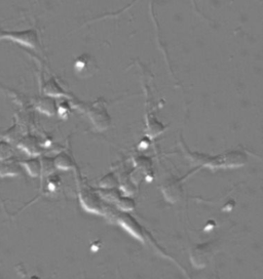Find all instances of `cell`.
Instances as JSON below:
<instances>
[{
  "instance_id": "1",
  "label": "cell",
  "mask_w": 263,
  "mask_h": 279,
  "mask_svg": "<svg viewBox=\"0 0 263 279\" xmlns=\"http://www.w3.org/2000/svg\"><path fill=\"white\" fill-rule=\"evenodd\" d=\"M9 39L27 48L36 50L39 48V38L35 30L25 31H4L0 30V40Z\"/></svg>"
},
{
  "instance_id": "2",
  "label": "cell",
  "mask_w": 263,
  "mask_h": 279,
  "mask_svg": "<svg viewBox=\"0 0 263 279\" xmlns=\"http://www.w3.org/2000/svg\"><path fill=\"white\" fill-rule=\"evenodd\" d=\"M215 254V245L212 242L203 243L194 247L190 253V259L194 267H206Z\"/></svg>"
},
{
  "instance_id": "3",
  "label": "cell",
  "mask_w": 263,
  "mask_h": 279,
  "mask_svg": "<svg viewBox=\"0 0 263 279\" xmlns=\"http://www.w3.org/2000/svg\"><path fill=\"white\" fill-rule=\"evenodd\" d=\"M75 72L81 77L92 76L97 70V63L90 55H82L75 61Z\"/></svg>"
},
{
  "instance_id": "4",
  "label": "cell",
  "mask_w": 263,
  "mask_h": 279,
  "mask_svg": "<svg viewBox=\"0 0 263 279\" xmlns=\"http://www.w3.org/2000/svg\"><path fill=\"white\" fill-rule=\"evenodd\" d=\"M162 192L167 200L176 202L182 195V186L177 180H168L162 186Z\"/></svg>"
},
{
  "instance_id": "5",
  "label": "cell",
  "mask_w": 263,
  "mask_h": 279,
  "mask_svg": "<svg viewBox=\"0 0 263 279\" xmlns=\"http://www.w3.org/2000/svg\"><path fill=\"white\" fill-rule=\"evenodd\" d=\"M91 119L94 121L95 125L99 129H105L107 126H109V115L106 113L104 109H93V112H91Z\"/></svg>"
},
{
  "instance_id": "6",
  "label": "cell",
  "mask_w": 263,
  "mask_h": 279,
  "mask_svg": "<svg viewBox=\"0 0 263 279\" xmlns=\"http://www.w3.org/2000/svg\"><path fill=\"white\" fill-rule=\"evenodd\" d=\"M224 163L228 166H238L246 162V156L242 153L233 152L223 156Z\"/></svg>"
},
{
  "instance_id": "7",
  "label": "cell",
  "mask_w": 263,
  "mask_h": 279,
  "mask_svg": "<svg viewBox=\"0 0 263 279\" xmlns=\"http://www.w3.org/2000/svg\"><path fill=\"white\" fill-rule=\"evenodd\" d=\"M120 223L123 225V227H125L128 232H130L132 234H134L135 236H139L138 234H140V228L139 225L136 223V221L130 218L129 216H122L120 218Z\"/></svg>"
},
{
  "instance_id": "8",
  "label": "cell",
  "mask_w": 263,
  "mask_h": 279,
  "mask_svg": "<svg viewBox=\"0 0 263 279\" xmlns=\"http://www.w3.org/2000/svg\"><path fill=\"white\" fill-rule=\"evenodd\" d=\"M21 146L24 148V150L28 151L31 154H38L40 152L36 138H34L32 136H28V137L24 138L23 142L21 143Z\"/></svg>"
},
{
  "instance_id": "9",
  "label": "cell",
  "mask_w": 263,
  "mask_h": 279,
  "mask_svg": "<svg viewBox=\"0 0 263 279\" xmlns=\"http://www.w3.org/2000/svg\"><path fill=\"white\" fill-rule=\"evenodd\" d=\"M43 90H45L47 95H50V96H61L64 94L63 90L61 89V87L59 86V84L56 82L54 78L50 79L46 83L45 87H43Z\"/></svg>"
},
{
  "instance_id": "10",
  "label": "cell",
  "mask_w": 263,
  "mask_h": 279,
  "mask_svg": "<svg viewBox=\"0 0 263 279\" xmlns=\"http://www.w3.org/2000/svg\"><path fill=\"white\" fill-rule=\"evenodd\" d=\"M54 162H55L56 166H58L59 168H62V169H68L72 166V160L66 153H62V154L58 155Z\"/></svg>"
},
{
  "instance_id": "11",
  "label": "cell",
  "mask_w": 263,
  "mask_h": 279,
  "mask_svg": "<svg viewBox=\"0 0 263 279\" xmlns=\"http://www.w3.org/2000/svg\"><path fill=\"white\" fill-rule=\"evenodd\" d=\"M38 108L45 113L53 114L55 112V102L52 99H41L38 104Z\"/></svg>"
},
{
  "instance_id": "12",
  "label": "cell",
  "mask_w": 263,
  "mask_h": 279,
  "mask_svg": "<svg viewBox=\"0 0 263 279\" xmlns=\"http://www.w3.org/2000/svg\"><path fill=\"white\" fill-rule=\"evenodd\" d=\"M25 167L27 168L28 172L31 176H38L40 170H41V165L40 162L37 159H31V160H27L24 162Z\"/></svg>"
}]
</instances>
